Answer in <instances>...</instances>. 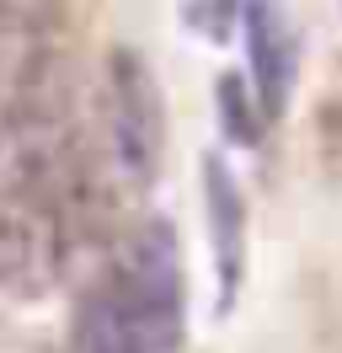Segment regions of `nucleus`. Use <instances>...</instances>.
Listing matches in <instances>:
<instances>
[{
  "instance_id": "f257e3e1",
  "label": "nucleus",
  "mask_w": 342,
  "mask_h": 353,
  "mask_svg": "<svg viewBox=\"0 0 342 353\" xmlns=\"http://www.w3.org/2000/svg\"><path fill=\"white\" fill-rule=\"evenodd\" d=\"M102 294L139 353L182 348V337H188V279H182V246H177L171 220L150 214L128 230Z\"/></svg>"
},
{
  "instance_id": "f03ea898",
  "label": "nucleus",
  "mask_w": 342,
  "mask_h": 353,
  "mask_svg": "<svg viewBox=\"0 0 342 353\" xmlns=\"http://www.w3.org/2000/svg\"><path fill=\"white\" fill-rule=\"evenodd\" d=\"M107 134L128 182H155L166 155V102L155 70L134 48H112L107 59Z\"/></svg>"
},
{
  "instance_id": "7ed1b4c3",
  "label": "nucleus",
  "mask_w": 342,
  "mask_h": 353,
  "mask_svg": "<svg viewBox=\"0 0 342 353\" xmlns=\"http://www.w3.org/2000/svg\"><path fill=\"white\" fill-rule=\"evenodd\" d=\"M64 230L54 203L38 188H17L0 199V294L43 300L59 284Z\"/></svg>"
},
{
  "instance_id": "20e7f679",
  "label": "nucleus",
  "mask_w": 342,
  "mask_h": 353,
  "mask_svg": "<svg viewBox=\"0 0 342 353\" xmlns=\"http://www.w3.org/2000/svg\"><path fill=\"white\" fill-rule=\"evenodd\" d=\"M241 38H246V86H252L262 118H278L289 108L294 70H299V43L283 6L278 0H246L241 6Z\"/></svg>"
},
{
  "instance_id": "39448f33",
  "label": "nucleus",
  "mask_w": 342,
  "mask_h": 353,
  "mask_svg": "<svg viewBox=\"0 0 342 353\" xmlns=\"http://www.w3.org/2000/svg\"><path fill=\"white\" fill-rule=\"evenodd\" d=\"M203 214H209V252H214V279L219 300L230 305L241 273H246V193L235 172L219 155H203Z\"/></svg>"
},
{
  "instance_id": "423d86ee",
  "label": "nucleus",
  "mask_w": 342,
  "mask_h": 353,
  "mask_svg": "<svg viewBox=\"0 0 342 353\" xmlns=\"http://www.w3.org/2000/svg\"><path fill=\"white\" fill-rule=\"evenodd\" d=\"M214 102H219V123H225V134L235 145H256L262 139V108H256L252 86L241 75H225L219 91H214Z\"/></svg>"
},
{
  "instance_id": "0eeeda50",
  "label": "nucleus",
  "mask_w": 342,
  "mask_h": 353,
  "mask_svg": "<svg viewBox=\"0 0 342 353\" xmlns=\"http://www.w3.org/2000/svg\"><path fill=\"white\" fill-rule=\"evenodd\" d=\"M241 6H246V0H182V22H188L198 38L219 43V38H230V32H235Z\"/></svg>"
}]
</instances>
